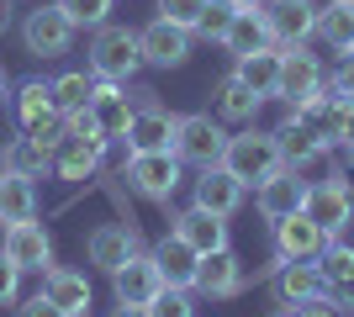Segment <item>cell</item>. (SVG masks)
I'll return each instance as SVG.
<instances>
[{"mask_svg": "<svg viewBox=\"0 0 354 317\" xmlns=\"http://www.w3.org/2000/svg\"><path fill=\"white\" fill-rule=\"evenodd\" d=\"M16 291H21V270H16L11 259L0 254V307H11V302H16Z\"/></svg>", "mask_w": 354, "mask_h": 317, "instance_id": "60d3db41", "label": "cell"}, {"mask_svg": "<svg viewBox=\"0 0 354 317\" xmlns=\"http://www.w3.org/2000/svg\"><path fill=\"white\" fill-rule=\"evenodd\" d=\"M323 243H328V233L312 222L307 211H291V217L275 222V254L281 259H317Z\"/></svg>", "mask_w": 354, "mask_h": 317, "instance_id": "2e32d148", "label": "cell"}, {"mask_svg": "<svg viewBox=\"0 0 354 317\" xmlns=\"http://www.w3.org/2000/svg\"><path fill=\"white\" fill-rule=\"evenodd\" d=\"M138 254V227L133 222H101L95 233H90V265L95 270H122L127 259Z\"/></svg>", "mask_w": 354, "mask_h": 317, "instance_id": "5bb4252c", "label": "cell"}, {"mask_svg": "<svg viewBox=\"0 0 354 317\" xmlns=\"http://www.w3.org/2000/svg\"><path fill=\"white\" fill-rule=\"evenodd\" d=\"M339 143H344V148H354V101L344 106V133H339Z\"/></svg>", "mask_w": 354, "mask_h": 317, "instance_id": "f6af8a7d", "label": "cell"}, {"mask_svg": "<svg viewBox=\"0 0 354 317\" xmlns=\"http://www.w3.org/2000/svg\"><path fill=\"white\" fill-rule=\"evenodd\" d=\"M32 211H37L32 175H0V222H27Z\"/></svg>", "mask_w": 354, "mask_h": 317, "instance_id": "83f0119b", "label": "cell"}, {"mask_svg": "<svg viewBox=\"0 0 354 317\" xmlns=\"http://www.w3.org/2000/svg\"><path fill=\"white\" fill-rule=\"evenodd\" d=\"M233 6H259V0H233Z\"/></svg>", "mask_w": 354, "mask_h": 317, "instance_id": "f907efd6", "label": "cell"}, {"mask_svg": "<svg viewBox=\"0 0 354 317\" xmlns=\"http://www.w3.org/2000/svg\"><path fill=\"white\" fill-rule=\"evenodd\" d=\"M59 11L69 16L74 27H106V11H111V0H59Z\"/></svg>", "mask_w": 354, "mask_h": 317, "instance_id": "8d00e7d4", "label": "cell"}, {"mask_svg": "<svg viewBox=\"0 0 354 317\" xmlns=\"http://www.w3.org/2000/svg\"><path fill=\"white\" fill-rule=\"evenodd\" d=\"M270 317H296V307H281V312H270Z\"/></svg>", "mask_w": 354, "mask_h": 317, "instance_id": "c3c4849f", "label": "cell"}, {"mask_svg": "<svg viewBox=\"0 0 354 317\" xmlns=\"http://www.w3.org/2000/svg\"><path fill=\"white\" fill-rule=\"evenodd\" d=\"M265 21H270V37L281 48H291V43H307L312 32H317V11H312L307 0H275L265 11Z\"/></svg>", "mask_w": 354, "mask_h": 317, "instance_id": "ffe728a7", "label": "cell"}, {"mask_svg": "<svg viewBox=\"0 0 354 317\" xmlns=\"http://www.w3.org/2000/svg\"><path fill=\"white\" fill-rule=\"evenodd\" d=\"M233 16H238V6H233V0H207V11H201L196 32H201V37H212V43H222V32L233 27Z\"/></svg>", "mask_w": 354, "mask_h": 317, "instance_id": "836d02e7", "label": "cell"}, {"mask_svg": "<svg viewBox=\"0 0 354 317\" xmlns=\"http://www.w3.org/2000/svg\"><path fill=\"white\" fill-rule=\"evenodd\" d=\"M317 270L328 275V280H344V275H354V249L339 238H328L323 243V254H317Z\"/></svg>", "mask_w": 354, "mask_h": 317, "instance_id": "e575fe53", "label": "cell"}, {"mask_svg": "<svg viewBox=\"0 0 354 317\" xmlns=\"http://www.w3.org/2000/svg\"><path fill=\"white\" fill-rule=\"evenodd\" d=\"M21 43H27V53H37V59H59V53H69V43H74V21L59 11V0L27 16Z\"/></svg>", "mask_w": 354, "mask_h": 317, "instance_id": "5b68a950", "label": "cell"}, {"mask_svg": "<svg viewBox=\"0 0 354 317\" xmlns=\"http://www.w3.org/2000/svg\"><path fill=\"white\" fill-rule=\"evenodd\" d=\"M275 148H281V164L286 169H296V175H307V169H317L323 164V153H328V143L317 133H307L296 117H286L281 127H275Z\"/></svg>", "mask_w": 354, "mask_h": 317, "instance_id": "8fae6325", "label": "cell"}, {"mask_svg": "<svg viewBox=\"0 0 354 317\" xmlns=\"http://www.w3.org/2000/svg\"><path fill=\"white\" fill-rule=\"evenodd\" d=\"M259 106H265V95H254L238 75L222 79V90H217V111H222L227 122H254V117H259Z\"/></svg>", "mask_w": 354, "mask_h": 317, "instance_id": "1f68e13d", "label": "cell"}, {"mask_svg": "<svg viewBox=\"0 0 354 317\" xmlns=\"http://www.w3.org/2000/svg\"><path fill=\"white\" fill-rule=\"evenodd\" d=\"M138 48H143V64H153V69H180L191 59V27H175L159 16L138 32Z\"/></svg>", "mask_w": 354, "mask_h": 317, "instance_id": "8992f818", "label": "cell"}, {"mask_svg": "<svg viewBox=\"0 0 354 317\" xmlns=\"http://www.w3.org/2000/svg\"><path fill=\"white\" fill-rule=\"evenodd\" d=\"M349 159H354V148H349Z\"/></svg>", "mask_w": 354, "mask_h": 317, "instance_id": "816d5d0a", "label": "cell"}, {"mask_svg": "<svg viewBox=\"0 0 354 317\" xmlns=\"http://www.w3.org/2000/svg\"><path fill=\"white\" fill-rule=\"evenodd\" d=\"M11 27V0H0V32Z\"/></svg>", "mask_w": 354, "mask_h": 317, "instance_id": "7dc6e473", "label": "cell"}, {"mask_svg": "<svg viewBox=\"0 0 354 317\" xmlns=\"http://www.w3.org/2000/svg\"><path fill=\"white\" fill-rule=\"evenodd\" d=\"M122 90H127V85H122ZM127 106H133V111H148V106H159V90H148V85H133V90H127Z\"/></svg>", "mask_w": 354, "mask_h": 317, "instance_id": "ee69618b", "label": "cell"}, {"mask_svg": "<svg viewBox=\"0 0 354 317\" xmlns=\"http://www.w3.org/2000/svg\"><path fill=\"white\" fill-rule=\"evenodd\" d=\"M275 37H270V21H265V6H238L233 27L222 32V48L233 53V59H243V53H259V48H270Z\"/></svg>", "mask_w": 354, "mask_h": 317, "instance_id": "44dd1931", "label": "cell"}, {"mask_svg": "<svg viewBox=\"0 0 354 317\" xmlns=\"http://www.w3.org/2000/svg\"><path fill=\"white\" fill-rule=\"evenodd\" d=\"M117 317H148V307H127V302H117Z\"/></svg>", "mask_w": 354, "mask_h": 317, "instance_id": "bcb514c9", "label": "cell"}, {"mask_svg": "<svg viewBox=\"0 0 354 317\" xmlns=\"http://www.w3.org/2000/svg\"><path fill=\"white\" fill-rule=\"evenodd\" d=\"M344 106H349V101H339L333 90H317V95H307L301 106H291V117L333 148V143H339V133H344Z\"/></svg>", "mask_w": 354, "mask_h": 317, "instance_id": "ac0fdd59", "label": "cell"}, {"mask_svg": "<svg viewBox=\"0 0 354 317\" xmlns=\"http://www.w3.org/2000/svg\"><path fill=\"white\" fill-rule=\"evenodd\" d=\"M111 291H117V302H127V307H148L164 291V275H159V265H153V254H133L122 270H111Z\"/></svg>", "mask_w": 354, "mask_h": 317, "instance_id": "9c48e42d", "label": "cell"}, {"mask_svg": "<svg viewBox=\"0 0 354 317\" xmlns=\"http://www.w3.org/2000/svg\"><path fill=\"white\" fill-rule=\"evenodd\" d=\"M16 317H64V312H59V307H53V302H48L43 291H37L32 302H21V307H16Z\"/></svg>", "mask_w": 354, "mask_h": 317, "instance_id": "b9f144b4", "label": "cell"}, {"mask_svg": "<svg viewBox=\"0 0 354 317\" xmlns=\"http://www.w3.org/2000/svg\"><path fill=\"white\" fill-rule=\"evenodd\" d=\"M201 11H207V0H159V16L164 21H175V27H191L201 21Z\"/></svg>", "mask_w": 354, "mask_h": 317, "instance_id": "74e56055", "label": "cell"}, {"mask_svg": "<svg viewBox=\"0 0 354 317\" xmlns=\"http://www.w3.org/2000/svg\"><path fill=\"white\" fill-rule=\"evenodd\" d=\"M153 265H159L164 286H185V291H191V286H196V265H201V254H196V249L180 238V233H169V238L153 249Z\"/></svg>", "mask_w": 354, "mask_h": 317, "instance_id": "d4e9b609", "label": "cell"}, {"mask_svg": "<svg viewBox=\"0 0 354 317\" xmlns=\"http://www.w3.org/2000/svg\"><path fill=\"white\" fill-rule=\"evenodd\" d=\"M317 90H323V69H317V59H312L301 43L281 48V85H275V95L291 101V106H301L307 95H317Z\"/></svg>", "mask_w": 354, "mask_h": 317, "instance_id": "52a82bcc", "label": "cell"}, {"mask_svg": "<svg viewBox=\"0 0 354 317\" xmlns=\"http://www.w3.org/2000/svg\"><path fill=\"white\" fill-rule=\"evenodd\" d=\"M48 111H59V106H53V85H48V79H27V85L16 90V117H21V127L48 117Z\"/></svg>", "mask_w": 354, "mask_h": 317, "instance_id": "d6a6232c", "label": "cell"}, {"mask_svg": "<svg viewBox=\"0 0 354 317\" xmlns=\"http://www.w3.org/2000/svg\"><path fill=\"white\" fill-rule=\"evenodd\" d=\"M43 169H48V148L32 143L27 133L0 143V175H43Z\"/></svg>", "mask_w": 354, "mask_h": 317, "instance_id": "4dcf8cb0", "label": "cell"}, {"mask_svg": "<svg viewBox=\"0 0 354 317\" xmlns=\"http://www.w3.org/2000/svg\"><path fill=\"white\" fill-rule=\"evenodd\" d=\"M95 85H101V75L69 69V75H59V79H53V106H59L64 117H74V111H85V106L95 101Z\"/></svg>", "mask_w": 354, "mask_h": 317, "instance_id": "f546056e", "label": "cell"}, {"mask_svg": "<svg viewBox=\"0 0 354 317\" xmlns=\"http://www.w3.org/2000/svg\"><path fill=\"white\" fill-rule=\"evenodd\" d=\"M191 291H201V296H238V291H243V265H238L233 249H212V254H201Z\"/></svg>", "mask_w": 354, "mask_h": 317, "instance_id": "e0dca14e", "label": "cell"}, {"mask_svg": "<svg viewBox=\"0 0 354 317\" xmlns=\"http://www.w3.org/2000/svg\"><path fill=\"white\" fill-rule=\"evenodd\" d=\"M175 233L185 243H191L196 254H212V249H227V217H217V211L207 206H191L175 217Z\"/></svg>", "mask_w": 354, "mask_h": 317, "instance_id": "7402d4cb", "label": "cell"}, {"mask_svg": "<svg viewBox=\"0 0 354 317\" xmlns=\"http://www.w3.org/2000/svg\"><path fill=\"white\" fill-rule=\"evenodd\" d=\"M21 133H27L32 143H43V148L53 153V143H59V137H64V111H48V117L27 122V127H21Z\"/></svg>", "mask_w": 354, "mask_h": 317, "instance_id": "f35d334b", "label": "cell"}, {"mask_svg": "<svg viewBox=\"0 0 354 317\" xmlns=\"http://www.w3.org/2000/svg\"><path fill=\"white\" fill-rule=\"evenodd\" d=\"M301 211H307L312 222H317L328 238H333V233H339V227L354 217V201H349V191H344L339 180H317V185H307V201H301Z\"/></svg>", "mask_w": 354, "mask_h": 317, "instance_id": "4fadbf2b", "label": "cell"}, {"mask_svg": "<svg viewBox=\"0 0 354 317\" xmlns=\"http://www.w3.org/2000/svg\"><path fill=\"white\" fill-rule=\"evenodd\" d=\"M175 133H180V117H169L164 106H148V111H133V127L122 143L133 153H159V148H175Z\"/></svg>", "mask_w": 354, "mask_h": 317, "instance_id": "9a60e30c", "label": "cell"}, {"mask_svg": "<svg viewBox=\"0 0 354 317\" xmlns=\"http://www.w3.org/2000/svg\"><path fill=\"white\" fill-rule=\"evenodd\" d=\"M222 169L227 175H238L243 185H259L270 180L275 169H281V148H275V133H238L227 137V148H222Z\"/></svg>", "mask_w": 354, "mask_h": 317, "instance_id": "6da1fadb", "label": "cell"}, {"mask_svg": "<svg viewBox=\"0 0 354 317\" xmlns=\"http://www.w3.org/2000/svg\"><path fill=\"white\" fill-rule=\"evenodd\" d=\"M138 64H143V48H138L133 27H101L95 32V43H90V75L127 85L138 75Z\"/></svg>", "mask_w": 354, "mask_h": 317, "instance_id": "7a4b0ae2", "label": "cell"}, {"mask_svg": "<svg viewBox=\"0 0 354 317\" xmlns=\"http://www.w3.org/2000/svg\"><path fill=\"white\" fill-rule=\"evenodd\" d=\"M127 185L148 201H169L180 191V159L175 148H159V153H133L127 159Z\"/></svg>", "mask_w": 354, "mask_h": 317, "instance_id": "277c9868", "label": "cell"}, {"mask_svg": "<svg viewBox=\"0 0 354 317\" xmlns=\"http://www.w3.org/2000/svg\"><path fill=\"white\" fill-rule=\"evenodd\" d=\"M312 296H328V275L312 259H281V270H275V302L307 307Z\"/></svg>", "mask_w": 354, "mask_h": 317, "instance_id": "ba28073f", "label": "cell"}, {"mask_svg": "<svg viewBox=\"0 0 354 317\" xmlns=\"http://www.w3.org/2000/svg\"><path fill=\"white\" fill-rule=\"evenodd\" d=\"M301 201H307V180H301L296 169L281 164L270 180H259V217H265V222H281V217L301 211Z\"/></svg>", "mask_w": 354, "mask_h": 317, "instance_id": "7c38bea8", "label": "cell"}, {"mask_svg": "<svg viewBox=\"0 0 354 317\" xmlns=\"http://www.w3.org/2000/svg\"><path fill=\"white\" fill-rule=\"evenodd\" d=\"M43 296L59 307L64 317H90V280L74 270H48L43 275Z\"/></svg>", "mask_w": 354, "mask_h": 317, "instance_id": "484cf974", "label": "cell"}, {"mask_svg": "<svg viewBox=\"0 0 354 317\" xmlns=\"http://www.w3.org/2000/svg\"><path fill=\"white\" fill-rule=\"evenodd\" d=\"M148 317H196L191 291H185V286H164L159 296L148 302Z\"/></svg>", "mask_w": 354, "mask_h": 317, "instance_id": "d590c367", "label": "cell"}, {"mask_svg": "<svg viewBox=\"0 0 354 317\" xmlns=\"http://www.w3.org/2000/svg\"><path fill=\"white\" fill-rule=\"evenodd\" d=\"M233 75L243 79L254 95H265V101H270V95H275V85H281V43L259 48V53H243Z\"/></svg>", "mask_w": 354, "mask_h": 317, "instance_id": "4316f807", "label": "cell"}, {"mask_svg": "<svg viewBox=\"0 0 354 317\" xmlns=\"http://www.w3.org/2000/svg\"><path fill=\"white\" fill-rule=\"evenodd\" d=\"M317 37L333 53H349L354 48V0H333L328 11H317Z\"/></svg>", "mask_w": 354, "mask_h": 317, "instance_id": "f1b7e54d", "label": "cell"}, {"mask_svg": "<svg viewBox=\"0 0 354 317\" xmlns=\"http://www.w3.org/2000/svg\"><path fill=\"white\" fill-rule=\"evenodd\" d=\"M238 201H243V180H238V175H227L222 164L201 169V180H196V206L217 211V217H233Z\"/></svg>", "mask_w": 354, "mask_h": 317, "instance_id": "603a6c76", "label": "cell"}, {"mask_svg": "<svg viewBox=\"0 0 354 317\" xmlns=\"http://www.w3.org/2000/svg\"><path fill=\"white\" fill-rule=\"evenodd\" d=\"M101 153H106V143H95V137H74L69 127H64V137L53 143V153H48V164L59 169L64 180H85L90 169H101Z\"/></svg>", "mask_w": 354, "mask_h": 317, "instance_id": "d6986e66", "label": "cell"}, {"mask_svg": "<svg viewBox=\"0 0 354 317\" xmlns=\"http://www.w3.org/2000/svg\"><path fill=\"white\" fill-rule=\"evenodd\" d=\"M222 148H227V133H222V122H212L207 111H196V117H180V133H175V159H180V164L212 169V164H222Z\"/></svg>", "mask_w": 354, "mask_h": 317, "instance_id": "3957f363", "label": "cell"}, {"mask_svg": "<svg viewBox=\"0 0 354 317\" xmlns=\"http://www.w3.org/2000/svg\"><path fill=\"white\" fill-rule=\"evenodd\" d=\"M90 117L101 122L106 137H127V127H133V106H127V90H122L117 79H101V85H95Z\"/></svg>", "mask_w": 354, "mask_h": 317, "instance_id": "cb8c5ba5", "label": "cell"}, {"mask_svg": "<svg viewBox=\"0 0 354 317\" xmlns=\"http://www.w3.org/2000/svg\"><path fill=\"white\" fill-rule=\"evenodd\" d=\"M328 90L339 95V101H354V48L339 59V69H333V85H328Z\"/></svg>", "mask_w": 354, "mask_h": 317, "instance_id": "ab89813d", "label": "cell"}, {"mask_svg": "<svg viewBox=\"0 0 354 317\" xmlns=\"http://www.w3.org/2000/svg\"><path fill=\"white\" fill-rule=\"evenodd\" d=\"M0 254L11 259L16 270H48L53 265V243L37 222H6V243H0Z\"/></svg>", "mask_w": 354, "mask_h": 317, "instance_id": "30bf717a", "label": "cell"}, {"mask_svg": "<svg viewBox=\"0 0 354 317\" xmlns=\"http://www.w3.org/2000/svg\"><path fill=\"white\" fill-rule=\"evenodd\" d=\"M296 317H339V302L333 296H312L307 307H296Z\"/></svg>", "mask_w": 354, "mask_h": 317, "instance_id": "7bdbcfd3", "label": "cell"}, {"mask_svg": "<svg viewBox=\"0 0 354 317\" xmlns=\"http://www.w3.org/2000/svg\"><path fill=\"white\" fill-rule=\"evenodd\" d=\"M0 101H6V69H0Z\"/></svg>", "mask_w": 354, "mask_h": 317, "instance_id": "681fc988", "label": "cell"}]
</instances>
